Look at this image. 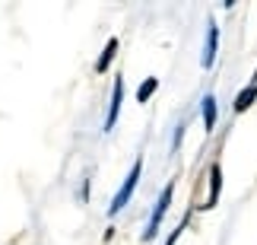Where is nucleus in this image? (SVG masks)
Wrapping results in <instances>:
<instances>
[{"label":"nucleus","instance_id":"nucleus-1","mask_svg":"<svg viewBox=\"0 0 257 245\" xmlns=\"http://www.w3.org/2000/svg\"><path fill=\"white\" fill-rule=\"evenodd\" d=\"M140 172H143V159H137L134 162V169H131V175H127V182L121 185V191L114 194V201H111V207H108V213H121L124 210V204L131 201V194H134V188H137V182H140Z\"/></svg>","mask_w":257,"mask_h":245},{"label":"nucleus","instance_id":"nucleus-2","mask_svg":"<svg viewBox=\"0 0 257 245\" xmlns=\"http://www.w3.org/2000/svg\"><path fill=\"white\" fill-rule=\"evenodd\" d=\"M172 191H175V185H165V191L159 194V201H156V210H153V217H150V226H146V232H143L146 242L156 239V232H159V223H162L165 210H169V204H172Z\"/></svg>","mask_w":257,"mask_h":245},{"label":"nucleus","instance_id":"nucleus-3","mask_svg":"<svg viewBox=\"0 0 257 245\" xmlns=\"http://www.w3.org/2000/svg\"><path fill=\"white\" fill-rule=\"evenodd\" d=\"M121 96H124V83L121 76L114 80V93H111V105H108V118H105V131H114L117 115H121Z\"/></svg>","mask_w":257,"mask_h":245},{"label":"nucleus","instance_id":"nucleus-4","mask_svg":"<svg viewBox=\"0 0 257 245\" xmlns=\"http://www.w3.org/2000/svg\"><path fill=\"white\" fill-rule=\"evenodd\" d=\"M216 48H219V29H216V23H210V29H206V48H203V67L210 70L213 61H216Z\"/></svg>","mask_w":257,"mask_h":245},{"label":"nucleus","instance_id":"nucleus-5","mask_svg":"<svg viewBox=\"0 0 257 245\" xmlns=\"http://www.w3.org/2000/svg\"><path fill=\"white\" fill-rule=\"evenodd\" d=\"M219 188H222V169L219 166H210V201L203 204V207H216V201H219Z\"/></svg>","mask_w":257,"mask_h":245},{"label":"nucleus","instance_id":"nucleus-6","mask_svg":"<svg viewBox=\"0 0 257 245\" xmlns=\"http://www.w3.org/2000/svg\"><path fill=\"white\" fill-rule=\"evenodd\" d=\"M254 99H257V83L244 86V90L235 96V112H248L251 105H254Z\"/></svg>","mask_w":257,"mask_h":245},{"label":"nucleus","instance_id":"nucleus-7","mask_svg":"<svg viewBox=\"0 0 257 245\" xmlns=\"http://www.w3.org/2000/svg\"><path fill=\"white\" fill-rule=\"evenodd\" d=\"M114 54H117V38H108V42H105V51H102V57H98V64H95V70H98V73H105L108 67H111Z\"/></svg>","mask_w":257,"mask_h":245},{"label":"nucleus","instance_id":"nucleus-8","mask_svg":"<svg viewBox=\"0 0 257 245\" xmlns=\"http://www.w3.org/2000/svg\"><path fill=\"white\" fill-rule=\"evenodd\" d=\"M203 127L206 131L216 127V99L213 96H203Z\"/></svg>","mask_w":257,"mask_h":245},{"label":"nucleus","instance_id":"nucleus-9","mask_svg":"<svg viewBox=\"0 0 257 245\" xmlns=\"http://www.w3.org/2000/svg\"><path fill=\"white\" fill-rule=\"evenodd\" d=\"M156 90H159V80H156V76H146V80H143V86H140V90H137V102H150V96L156 93Z\"/></svg>","mask_w":257,"mask_h":245},{"label":"nucleus","instance_id":"nucleus-10","mask_svg":"<svg viewBox=\"0 0 257 245\" xmlns=\"http://www.w3.org/2000/svg\"><path fill=\"white\" fill-rule=\"evenodd\" d=\"M181 229H184V226H178V229H172V236H169V242H165V245H175V239L181 236Z\"/></svg>","mask_w":257,"mask_h":245}]
</instances>
